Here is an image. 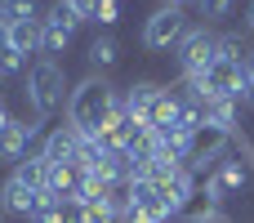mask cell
<instances>
[{"mask_svg":"<svg viewBox=\"0 0 254 223\" xmlns=\"http://www.w3.org/2000/svg\"><path fill=\"white\" fill-rule=\"evenodd\" d=\"M121 107V94L103 80V76H85L71 94H67V125L76 134H98Z\"/></svg>","mask_w":254,"mask_h":223,"instance_id":"1","label":"cell"},{"mask_svg":"<svg viewBox=\"0 0 254 223\" xmlns=\"http://www.w3.org/2000/svg\"><path fill=\"white\" fill-rule=\"evenodd\" d=\"M63 98H67V72H63V63L45 58V54L31 58V67H27V103H31L36 121L54 116L63 107Z\"/></svg>","mask_w":254,"mask_h":223,"instance_id":"2","label":"cell"},{"mask_svg":"<svg viewBox=\"0 0 254 223\" xmlns=\"http://www.w3.org/2000/svg\"><path fill=\"white\" fill-rule=\"evenodd\" d=\"M76 31H80V13H76L67 0H54V4L45 9V18H40V54H45V58L63 54V49L76 40Z\"/></svg>","mask_w":254,"mask_h":223,"instance_id":"3","label":"cell"},{"mask_svg":"<svg viewBox=\"0 0 254 223\" xmlns=\"http://www.w3.org/2000/svg\"><path fill=\"white\" fill-rule=\"evenodd\" d=\"M183 36H188V18H183V9H170V4H161L147 18V27H143V45L147 49H179Z\"/></svg>","mask_w":254,"mask_h":223,"instance_id":"4","label":"cell"},{"mask_svg":"<svg viewBox=\"0 0 254 223\" xmlns=\"http://www.w3.org/2000/svg\"><path fill=\"white\" fill-rule=\"evenodd\" d=\"M219 58V36H210L205 27L188 31L183 45H179V63H183V80H196L210 72V63Z\"/></svg>","mask_w":254,"mask_h":223,"instance_id":"5","label":"cell"},{"mask_svg":"<svg viewBox=\"0 0 254 223\" xmlns=\"http://www.w3.org/2000/svg\"><path fill=\"white\" fill-rule=\"evenodd\" d=\"M45 165H76L80 161V134L71 130V125H58V130H49V139L40 143V152H36Z\"/></svg>","mask_w":254,"mask_h":223,"instance_id":"6","label":"cell"},{"mask_svg":"<svg viewBox=\"0 0 254 223\" xmlns=\"http://www.w3.org/2000/svg\"><path fill=\"white\" fill-rule=\"evenodd\" d=\"M40 134V121H9V130L0 134V161H27L31 156V143Z\"/></svg>","mask_w":254,"mask_h":223,"instance_id":"7","label":"cell"},{"mask_svg":"<svg viewBox=\"0 0 254 223\" xmlns=\"http://www.w3.org/2000/svg\"><path fill=\"white\" fill-rule=\"evenodd\" d=\"M36 206H40V192H36L31 183H22L18 174H9V179L0 183V210H4V215H22V219H31Z\"/></svg>","mask_w":254,"mask_h":223,"instance_id":"8","label":"cell"},{"mask_svg":"<svg viewBox=\"0 0 254 223\" xmlns=\"http://www.w3.org/2000/svg\"><path fill=\"white\" fill-rule=\"evenodd\" d=\"M4 31V40L22 54V58H40V18H27V22H9V27H0Z\"/></svg>","mask_w":254,"mask_h":223,"instance_id":"9","label":"cell"},{"mask_svg":"<svg viewBox=\"0 0 254 223\" xmlns=\"http://www.w3.org/2000/svg\"><path fill=\"white\" fill-rule=\"evenodd\" d=\"M71 219H76V210H71L67 201H58V197L40 192V206H36V215H31V223H71Z\"/></svg>","mask_w":254,"mask_h":223,"instance_id":"10","label":"cell"},{"mask_svg":"<svg viewBox=\"0 0 254 223\" xmlns=\"http://www.w3.org/2000/svg\"><path fill=\"white\" fill-rule=\"evenodd\" d=\"M116 54H121V49H116V40H112V36H94V40H89V67L107 72V67L116 63Z\"/></svg>","mask_w":254,"mask_h":223,"instance_id":"11","label":"cell"},{"mask_svg":"<svg viewBox=\"0 0 254 223\" xmlns=\"http://www.w3.org/2000/svg\"><path fill=\"white\" fill-rule=\"evenodd\" d=\"M36 18V0H0V27Z\"/></svg>","mask_w":254,"mask_h":223,"instance_id":"12","label":"cell"},{"mask_svg":"<svg viewBox=\"0 0 254 223\" xmlns=\"http://www.w3.org/2000/svg\"><path fill=\"white\" fill-rule=\"evenodd\" d=\"M196 9H201V18L205 22H228L232 18V9H237V0H192Z\"/></svg>","mask_w":254,"mask_h":223,"instance_id":"13","label":"cell"},{"mask_svg":"<svg viewBox=\"0 0 254 223\" xmlns=\"http://www.w3.org/2000/svg\"><path fill=\"white\" fill-rule=\"evenodd\" d=\"M22 67H27V58H22V54L4 40V31H0V76H13V72H22Z\"/></svg>","mask_w":254,"mask_h":223,"instance_id":"14","label":"cell"},{"mask_svg":"<svg viewBox=\"0 0 254 223\" xmlns=\"http://www.w3.org/2000/svg\"><path fill=\"white\" fill-rule=\"evenodd\" d=\"M71 223H121V219H116L112 206H85V210H76Z\"/></svg>","mask_w":254,"mask_h":223,"instance_id":"15","label":"cell"},{"mask_svg":"<svg viewBox=\"0 0 254 223\" xmlns=\"http://www.w3.org/2000/svg\"><path fill=\"white\" fill-rule=\"evenodd\" d=\"M121 22V0H103L98 4V27H116Z\"/></svg>","mask_w":254,"mask_h":223,"instance_id":"16","label":"cell"},{"mask_svg":"<svg viewBox=\"0 0 254 223\" xmlns=\"http://www.w3.org/2000/svg\"><path fill=\"white\" fill-rule=\"evenodd\" d=\"M67 4L80 13V22H98V4H103V0H67Z\"/></svg>","mask_w":254,"mask_h":223,"instance_id":"17","label":"cell"},{"mask_svg":"<svg viewBox=\"0 0 254 223\" xmlns=\"http://www.w3.org/2000/svg\"><path fill=\"white\" fill-rule=\"evenodd\" d=\"M246 103H254V49L246 54Z\"/></svg>","mask_w":254,"mask_h":223,"instance_id":"18","label":"cell"},{"mask_svg":"<svg viewBox=\"0 0 254 223\" xmlns=\"http://www.w3.org/2000/svg\"><path fill=\"white\" fill-rule=\"evenodd\" d=\"M9 121H13V116H9V112H4V98H0V134H4V130H9Z\"/></svg>","mask_w":254,"mask_h":223,"instance_id":"19","label":"cell"},{"mask_svg":"<svg viewBox=\"0 0 254 223\" xmlns=\"http://www.w3.org/2000/svg\"><path fill=\"white\" fill-rule=\"evenodd\" d=\"M161 4H170V9H183V4H192V0H161Z\"/></svg>","mask_w":254,"mask_h":223,"instance_id":"20","label":"cell"},{"mask_svg":"<svg viewBox=\"0 0 254 223\" xmlns=\"http://www.w3.org/2000/svg\"><path fill=\"white\" fill-rule=\"evenodd\" d=\"M246 22H250V31H254V4H250V9H246Z\"/></svg>","mask_w":254,"mask_h":223,"instance_id":"21","label":"cell"},{"mask_svg":"<svg viewBox=\"0 0 254 223\" xmlns=\"http://www.w3.org/2000/svg\"><path fill=\"white\" fill-rule=\"evenodd\" d=\"M0 223H4V219H0Z\"/></svg>","mask_w":254,"mask_h":223,"instance_id":"22","label":"cell"}]
</instances>
